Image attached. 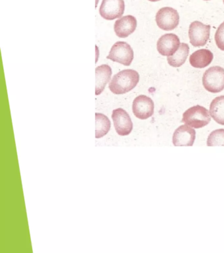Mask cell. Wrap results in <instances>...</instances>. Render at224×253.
Wrapping results in <instances>:
<instances>
[{"label": "cell", "mask_w": 224, "mask_h": 253, "mask_svg": "<svg viewBox=\"0 0 224 253\" xmlns=\"http://www.w3.org/2000/svg\"><path fill=\"white\" fill-rule=\"evenodd\" d=\"M139 81V75L136 71L126 69L120 71L111 79L109 88L115 94H123L133 90Z\"/></svg>", "instance_id": "obj_1"}, {"label": "cell", "mask_w": 224, "mask_h": 253, "mask_svg": "<svg viewBox=\"0 0 224 253\" xmlns=\"http://www.w3.org/2000/svg\"><path fill=\"white\" fill-rule=\"evenodd\" d=\"M211 122V116L207 109L197 105L189 108L183 114L182 123L191 127L200 128Z\"/></svg>", "instance_id": "obj_2"}, {"label": "cell", "mask_w": 224, "mask_h": 253, "mask_svg": "<svg viewBox=\"0 0 224 253\" xmlns=\"http://www.w3.org/2000/svg\"><path fill=\"white\" fill-rule=\"evenodd\" d=\"M202 84L208 92H222L224 89V69L220 66L210 67L204 73Z\"/></svg>", "instance_id": "obj_3"}, {"label": "cell", "mask_w": 224, "mask_h": 253, "mask_svg": "<svg viewBox=\"0 0 224 253\" xmlns=\"http://www.w3.org/2000/svg\"><path fill=\"white\" fill-rule=\"evenodd\" d=\"M156 23L163 31H172L178 27L180 23V15L174 8L162 7L157 12Z\"/></svg>", "instance_id": "obj_4"}, {"label": "cell", "mask_w": 224, "mask_h": 253, "mask_svg": "<svg viewBox=\"0 0 224 253\" xmlns=\"http://www.w3.org/2000/svg\"><path fill=\"white\" fill-rule=\"evenodd\" d=\"M107 58L129 66L133 59V51L128 43L125 42H117L112 47Z\"/></svg>", "instance_id": "obj_5"}, {"label": "cell", "mask_w": 224, "mask_h": 253, "mask_svg": "<svg viewBox=\"0 0 224 253\" xmlns=\"http://www.w3.org/2000/svg\"><path fill=\"white\" fill-rule=\"evenodd\" d=\"M210 26L204 25L200 21H193L190 26L189 37L194 47L204 46L210 37Z\"/></svg>", "instance_id": "obj_6"}, {"label": "cell", "mask_w": 224, "mask_h": 253, "mask_svg": "<svg viewBox=\"0 0 224 253\" xmlns=\"http://www.w3.org/2000/svg\"><path fill=\"white\" fill-rule=\"evenodd\" d=\"M125 9L124 0H103L99 8V14L103 19L114 20L121 17Z\"/></svg>", "instance_id": "obj_7"}, {"label": "cell", "mask_w": 224, "mask_h": 253, "mask_svg": "<svg viewBox=\"0 0 224 253\" xmlns=\"http://www.w3.org/2000/svg\"><path fill=\"white\" fill-rule=\"evenodd\" d=\"M112 119L114 122L116 131L121 136H127L130 134L133 129V123L127 111L123 108L113 110Z\"/></svg>", "instance_id": "obj_8"}, {"label": "cell", "mask_w": 224, "mask_h": 253, "mask_svg": "<svg viewBox=\"0 0 224 253\" xmlns=\"http://www.w3.org/2000/svg\"><path fill=\"white\" fill-rule=\"evenodd\" d=\"M155 105L152 99L145 95L136 97L133 102V114L140 120H147L154 114Z\"/></svg>", "instance_id": "obj_9"}, {"label": "cell", "mask_w": 224, "mask_h": 253, "mask_svg": "<svg viewBox=\"0 0 224 253\" xmlns=\"http://www.w3.org/2000/svg\"><path fill=\"white\" fill-rule=\"evenodd\" d=\"M180 44L178 36L175 34H166L157 42V50L163 56H171L178 50Z\"/></svg>", "instance_id": "obj_10"}, {"label": "cell", "mask_w": 224, "mask_h": 253, "mask_svg": "<svg viewBox=\"0 0 224 253\" xmlns=\"http://www.w3.org/2000/svg\"><path fill=\"white\" fill-rule=\"evenodd\" d=\"M195 138V130L188 125H183L175 130L172 142L175 146H192Z\"/></svg>", "instance_id": "obj_11"}, {"label": "cell", "mask_w": 224, "mask_h": 253, "mask_svg": "<svg viewBox=\"0 0 224 253\" xmlns=\"http://www.w3.org/2000/svg\"><path fill=\"white\" fill-rule=\"evenodd\" d=\"M137 20L132 15H127L115 22L114 29L119 38H127L135 31Z\"/></svg>", "instance_id": "obj_12"}, {"label": "cell", "mask_w": 224, "mask_h": 253, "mask_svg": "<svg viewBox=\"0 0 224 253\" xmlns=\"http://www.w3.org/2000/svg\"><path fill=\"white\" fill-rule=\"evenodd\" d=\"M213 58V53L211 51L207 49H201L191 55L190 62L194 68L202 69L209 65Z\"/></svg>", "instance_id": "obj_13"}, {"label": "cell", "mask_w": 224, "mask_h": 253, "mask_svg": "<svg viewBox=\"0 0 224 253\" xmlns=\"http://www.w3.org/2000/svg\"><path fill=\"white\" fill-rule=\"evenodd\" d=\"M112 69L108 65H102L96 69V95L101 94L111 79Z\"/></svg>", "instance_id": "obj_14"}, {"label": "cell", "mask_w": 224, "mask_h": 253, "mask_svg": "<svg viewBox=\"0 0 224 253\" xmlns=\"http://www.w3.org/2000/svg\"><path fill=\"white\" fill-rule=\"evenodd\" d=\"M210 114L218 124L224 126V96L216 97L210 106Z\"/></svg>", "instance_id": "obj_15"}, {"label": "cell", "mask_w": 224, "mask_h": 253, "mask_svg": "<svg viewBox=\"0 0 224 253\" xmlns=\"http://www.w3.org/2000/svg\"><path fill=\"white\" fill-rule=\"evenodd\" d=\"M190 53V47L188 43H182L178 50L174 55L168 57L167 60L170 66L179 67L184 65Z\"/></svg>", "instance_id": "obj_16"}, {"label": "cell", "mask_w": 224, "mask_h": 253, "mask_svg": "<svg viewBox=\"0 0 224 253\" xmlns=\"http://www.w3.org/2000/svg\"><path fill=\"white\" fill-rule=\"evenodd\" d=\"M96 137H103L109 131L111 128V122L105 115L100 113H96Z\"/></svg>", "instance_id": "obj_17"}, {"label": "cell", "mask_w": 224, "mask_h": 253, "mask_svg": "<svg viewBox=\"0 0 224 253\" xmlns=\"http://www.w3.org/2000/svg\"><path fill=\"white\" fill-rule=\"evenodd\" d=\"M208 146H224V129L220 128L212 131L208 136Z\"/></svg>", "instance_id": "obj_18"}, {"label": "cell", "mask_w": 224, "mask_h": 253, "mask_svg": "<svg viewBox=\"0 0 224 253\" xmlns=\"http://www.w3.org/2000/svg\"><path fill=\"white\" fill-rule=\"evenodd\" d=\"M215 42L218 48L224 51V21L216 32Z\"/></svg>", "instance_id": "obj_19"}, {"label": "cell", "mask_w": 224, "mask_h": 253, "mask_svg": "<svg viewBox=\"0 0 224 253\" xmlns=\"http://www.w3.org/2000/svg\"><path fill=\"white\" fill-rule=\"evenodd\" d=\"M149 1H152V2H155V1H160V0H149Z\"/></svg>", "instance_id": "obj_20"}, {"label": "cell", "mask_w": 224, "mask_h": 253, "mask_svg": "<svg viewBox=\"0 0 224 253\" xmlns=\"http://www.w3.org/2000/svg\"><path fill=\"white\" fill-rule=\"evenodd\" d=\"M204 1H210V0H204Z\"/></svg>", "instance_id": "obj_21"}, {"label": "cell", "mask_w": 224, "mask_h": 253, "mask_svg": "<svg viewBox=\"0 0 224 253\" xmlns=\"http://www.w3.org/2000/svg\"><path fill=\"white\" fill-rule=\"evenodd\" d=\"M223 1H224V0H223Z\"/></svg>", "instance_id": "obj_22"}]
</instances>
